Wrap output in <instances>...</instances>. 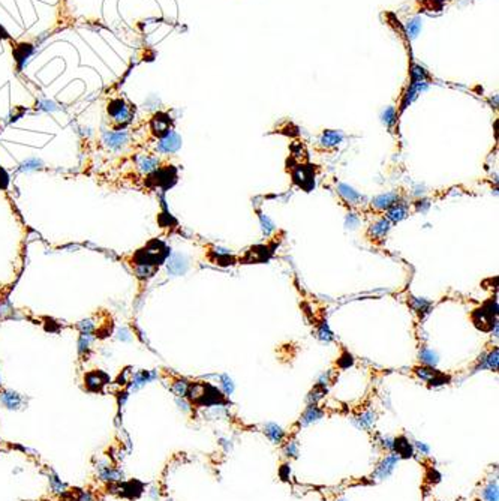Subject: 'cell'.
<instances>
[{
    "label": "cell",
    "instance_id": "1",
    "mask_svg": "<svg viewBox=\"0 0 499 501\" xmlns=\"http://www.w3.org/2000/svg\"><path fill=\"white\" fill-rule=\"evenodd\" d=\"M292 179L294 183L304 191H310L315 186V174L309 165H298L292 171Z\"/></svg>",
    "mask_w": 499,
    "mask_h": 501
},
{
    "label": "cell",
    "instance_id": "2",
    "mask_svg": "<svg viewBox=\"0 0 499 501\" xmlns=\"http://www.w3.org/2000/svg\"><path fill=\"white\" fill-rule=\"evenodd\" d=\"M399 460H400V458H399L396 453H393V452L387 453V455H385V458H384V460L378 464L376 470L374 471L375 477H376V479H379V480L388 479V477H390V476L394 473V470H396V465H397Z\"/></svg>",
    "mask_w": 499,
    "mask_h": 501
},
{
    "label": "cell",
    "instance_id": "3",
    "mask_svg": "<svg viewBox=\"0 0 499 501\" xmlns=\"http://www.w3.org/2000/svg\"><path fill=\"white\" fill-rule=\"evenodd\" d=\"M393 453H396L400 460H410L414 456L416 449L414 444L410 443V440L405 435H399L393 438Z\"/></svg>",
    "mask_w": 499,
    "mask_h": 501
},
{
    "label": "cell",
    "instance_id": "4",
    "mask_svg": "<svg viewBox=\"0 0 499 501\" xmlns=\"http://www.w3.org/2000/svg\"><path fill=\"white\" fill-rule=\"evenodd\" d=\"M108 113L111 114V117L119 122V123H126L130 119L132 110L129 108V105H126V102L123 99H114L110 107H108Z\"/></svg>",
    "mask_w": 499,
    "mask_h": 501
},
{
    "label": "cell",
    "instance_id": "5",
    "mask_svg": "<svg viewBox=\"0 0 499 501\" xmlns=\"http://www.w3.org/2000/svg\"><path fill=\"white\" fill-rule=\"evenodd\" d=\"M323 418H324V410L320 408L316 404H309V407L304 410V413L300 418V425L301 426H309V425L321 420Z\"/></svg>",
    "mask_w": 499,
    "mask_h": 501
},
{
    "label": "cell",
    "instance_id": "6",
    "mask_svg": "<svg viewBox=\"0 0 499 501\" xmlns=\"http://www.w3.org/2000/svg\"><path fill=\"white\" fill-rule=\"evenodd\" d=\"M180 146H182V140H180V137H178L175 132L169 131L165 137L162 138V141L159 143V150H161V152H165V153H172V152L178 150Z\"/></svg>",
    "mask_w": 499,
    "mask_h": 501
},
{
    "label": "cell",
    "instance_id": "7",
    "mask_svg": "<svg viewBox=\"0 0 499 501\" xmlns=\"http://www.w3.org/2000/svg\"><path fill=\"white\" fill-rule=\"evenodd\" d=\"M99 479L104 482H110V483H119L123 480V471H120L119 468L114 467H99Z\"/></svg>",
    "mask_w": 499,
    "mask_h": 501
},
{
    "label": "cell",
    "instance_id": "8",
    "mask_svg": "<svg viewBox=\"0 0 499 501\" xmlns=\"http://www.w3.org/2000/svg\"><path fill=\"white\" fill-rule=\"evenodd\" d=\"M264 434L268 437V440L273 443V444H281L285 437H287V432L276 423H267L264 426Z\"/></svg>",
    "mask_w": 499,
    "mask_h": 501
},
{
    "label": "cell",
    "instance_id": "9",
    "mask_svg": "<svg viewBox=\"0 0 499 501\" xmlns=\"http://www.w3.org/2000/svg\"><path fill=\"white\" fill-rule=\"evenodd\" d=\"M397 201H399V195L396 192H387V194L378 195L376 198H374L372 206L378 210H387L393 204H396Z\"/></svg>",
    "mask_w": 499,
    "mask_h": 501
},
{
    "label": "cell",
    "instance_id": "10",
    "mask_svg": "<svg viewBox=\"0 0 499 501\" xmlns=\"http://www.w3.org/2000/svg\"><path fill=\"white\" fill-rule=\"evenodd\" d=\"M342 140H343V134L340 131H324L320 143L326 149H332V147L339 146L342 143Z\"/></svg>",
    "mask_w": 499,
    "mask_h": 501
},
{
    "label": "cell",
    "instance_id": "11",
    "mask_svg": "<svg viewBox=\"0 0 499 501\" xmlns=\"http://www.w3.org/2000/svg\"><path fill=\"white\" fill-rule=\"evenodd\" d=\"M498 348H495L492 353L489 354H483V357H480V365L475 368V372L480 371V369H492V371H496L498 369Z\"/></svg>",
    "mask_w": 499,
    "mask_h": 501
},
{
    "label": "cell",
    "instance_id": "12",
    "mask_svg": "<svg viewBox=\"0 0 499 501\" xmlns=\"http://www.w3.org/2000/svg\"><path fill=\"white\" fill-rule=\"evenodd\" d=\"M169 123H171V120L166 114H156L155 119L152 120V129L159 137H165L169 132Z\"/></svg>",
    "mask_w": 499,
    "mask_h": 501
},
{
    "label": "cell",
    "instance_id": "13",
    "mask_svg": "<svg viewBox=\"0 0 499 501\" xmlns=\"http://www.w3.org/2000/svg\"><path fill=\"white\" fill-rule=\"evenodd\" d=\"M406 216H408V206L406 204L396 203L390 209H387V219L391 221V222H400Z\"/></svg>",
    "mask_w": 499,
    "mask_h": 501
},
{
    "label": "cell",
    "instance_id": "14",
    "mask_svg": "<svg viewBox=\"0 0 499 501\" xmlns=\"http://www.w3.org/2000/svg\"><path fill=\"white\" fill-rule=\"evenodd\" d=\"M388 230H390V221L387 218H382V219L376 221L369 228V236L372 239H381L388 233Z\"/></svg>",
    "mask_w": 499,
    "mask_h": 501
},
{
    "label": "cell",
    "instance_id": "15",
    "mask_svg": "<svg viewBox=\"0 0 499 501\" xmlns=\"http://www.w3.org/2000/svg\"><path fill=\"white\" fill-rule=\"evenodd\" d=\"M481 498L484 501H499L498 480H489L481 489Z\"/></svg>",
    "mask_w": 499,
    "mask_h": 501
},
{
    "label": "cell",
    "instance_id": "16",
    "mask_svg": "<svg viewBox=\"0 0 499 501\" xmlns=\"http://www.w3.org/2000/svg\"><path fill=\"white\" fill-rule=\"evenodd\" d=\"M337 192L348 201V203H351V204H358V201L360 200H363V197L357 192V191H354L351 186H348V185H345V183H340L339 186H337Z\"/></svg>",
    "mask_w": 499,
    "mask_h": 501
},
{
    "label": "cell",
    "instance_id": "17",
    "mask_svg": "<svg viewBox=\"0 0 499 501\" xmlns=\"http://www.w3.org/2000/svg\"><path fill=\"white\" fill-rule=\"evenodd\" d=\"M186 267H188V263H186V260H185L182 255H174V257L171 258V261L168 263V270H169L171 273H174V275H182V273H185Z\"/></svg>",
    "mask_w": 499,
    "mask_h": 501
},
{
    "label": "cell",
    "instance_id": "18",
    "mask_svg": "<svg viewBox=\"0 0 499 501\" xmlns=\"http://www.w3.org/2000/svg\"><path fill=\"white\" fill-rule=\"evenodd\" d=\"M420 360L426 365V366H436L438 365V362H439V359H438V354L433 351V350H430V348H421V351H420Z\"/></svg>",
    "mask_w": 499,
    "mask_h": 501
},
{
    "label": "cell",
    "instance_id": "19",
    "mask_svg": "<svg viewBox=\"0 0 499 501\" xmlns=\"http://www.w3.org/2000/svg\"><path fill=\"white\" fill-rule=\"evenodd\" d=\"M0 399L8 408H18V405L21 404V398L17 393H12V392H3L0 395Z\"/></svg>",
    "mask_w": 499,
    "mask_h": 501
},
{
    "label": "cell",
    "instance_id": "20",
    "mask_svg": "<svg viewBox=\"0 0 499 501\" xmlns=\"http://www.w3.org/2000/svg\"><path fill=\"white\" fill-rule=\"evenodd\" d=\"M414 372H416V375L418 377V378H421L423 381H426V383H429L433 377L436 375L439 371H436V369H433L432 366H417V368H414Z\"/></svg>",
    "mask_w": 499,
    "mask_h": 501
},
{
    "label": "cell",
    "instance_id": "21",
    "mask_svg": "<svg viewBox=\"0 0 499 501\" xmlns=\"http://www.w3.org/2000/svg\"><path fill=\"white\" fill-rule=\"evenodd\" d=\"M214 254H216V263H219L222 266H226V264H233L234 263V258L230 254V251L217 248V249H214Z\"/></svg>",
    "mask_w": 499,
    "mask_h": 501
},
{
    "label": "cell",
    "instance_id": "22",
    "mask_svg": "<svg viewBox=\"0 0 499 501\" xmlns=\"http://www.w3.org/2000/svg\"><path fill=\"white\" fill-rule=\"evenodd\" d=\"M326 392H327L326 387H321V386L316 384V386L313 387V390L309 393V396H307V402H309V404H318V402L324 398Z\"/></svg>",
    "mask_w": 499,
    "mask_h": 501
},
{
    "label": "cell",
    "instance_id": "23",
    "mask_svg": "<svg viewBox=\"0 0 499 501\" xmlns=\"http://www.w3.org/2000/svg\"><path fill=\"white\" fill-rule=\"evenodd\" d=\"M298 452H300V444L295 441V440H288L284 446V453L285 456L288 458H297L298 456Z\"/></svg>",
    "mask_w": 499,
    "mask_h": 501
},
{
    "label": "cell",
    "instance_id": "24",
    "mask_svg": "<svg viewBox=\"0 0 499 501\" xmlns=\"http://www.w3.org/2000/svg\"><path fill=\"white\" fill-rule=\"evenodd\" d=\"M375 422H376V414L374 411H366L358 418V425L365 429H369L371 426H374Z\"/></svg>",
    "mask_w": 499,
    "mask_h": 501
},
{
    "label": "cell",
    "instance_id": "25",
    "mask_svg": "<svg viewBox=\"0 0 499 501\" xmlns=\"http://www.w3.org/2000/svg\"><path fill=\"white\" fill-rule=\"evenodd\" d=\"M105 140L108 141V144L111 147H117L120 144H123L126 141V134L125 132H119V134H107Z\"/></svg>",
    "mask_w": 499,
    "mask_h": 501
},
{
    "label": "cell",
    "instance_id": "26",
    "mask_svg": "<svg viewBox=\"0 0 499 501\" xmlns=\"http://www.w3.org/2000/svg\"><path fill=\"white\" fill-rule=\"evenodd\" d=\"M189 383L186 381V380H178V381H175L174 384H172V392L177 395V396H185V395H188V390H189Z\"/></svg>",
    "mask_w": 499,
    "mask_h": 501
},
{
    "label": "cell",
    "instance_id": "27",
    "mask_svg": "<svg viewBox=\"0 0 499 501\" xmlns=\"http://www.w3.org/2000/svg\"><path fill=\"white\" fill-rule=\"evenodd\" d=\"M71 501H95V497L90 491H84V489H77L75 492H71Z\"/></svg>",
    "mask_w": 499,
    "mask_h": 501
},
{
    "label": "cell",
    "instance_id": "28",
    "mask_svg": "<svg viewBox=\"0 0 499 501\" xmlns=\"http://www.w3.org/2000/svg\"><path fill=\"white\" fill-rule=\"evenodd\" d=\"M411 306L414 308V311L421 314V312H427L430 302H427L424 299H418V297H411Z\"/></svg>",
    "mask_w": 499,
    "mask_h": 501
},
{
    "label": "cell",
    "instance_id": "29",
    "mask_svg": "<svg viewBox=\"0 0 499 501\" xmlns=\"http://www.w3.org/2000/svg\"><path fill=\"white\" fill-rule=\"evenodd\" d=\"M258 215H259V221H261L262 233H264L265 236H268V234L275 230V224L271 222V219H270L268 216H265V215H262V213H258Z\"/></svg>",
    "mask_w": 499,
    "mask_h": 501
},
{
    "label": "cell",
    "instance_id": "30",
    "mask_svg": "<svg viewBox=\"0 0 499 501\" xmlns=\"http://www.w3.org/2000/svg\"><path fill=\"white\" fill-rule=\"evenodd\" d=\"M382 120H384V123L387 126L393 125L394 120H396V110H394L393 107L387 108V110L384 111V114H382Z\"/></svg>",
    "mask_w": 499,
    "mask_h": 501
},
{
    "label": "cell",
    "instance_id": "31",
    "mask_svg": "<svg viewBox=\"0 0 499 501\" xmlns=\"http://www.w3.org/2000/svg\"><path fill=\"white\" fill-rule=\"evenodd\" d=\"M222 390L223 395H231L234 392V383L228 375H222Z\"/></svg>",
    "mask_w": 499,
    "mask_h": 501
},
{
    "label": "cell",
    "instance_id": "32",
    "mask_svg": "<svg viewBox=\"0 0 499 501\" xmlns=\"http://www.w3.org/2000/svg\"><path fill=\"white\" fill-rule=\"evenodd\" d=\"M318 336H320L323 341H332L333 339V333L330 332L329 326H327V321H324V323L320 326V329H318Z\"/></svg>",
    "mask_w": 499,
    "mask_h": 501
},
{
    "label": "cell",
    "instance_id": "33",
    "mask_svg": "<svg viewBox=\"0 0 499 501\" xmlns=\"http://www.w3.org/2000/svg\"><path fill=\"white\" fill-rule=\"evenodd\" d=\"M420 29H421V23H420L418 18H414V20L410 21V24H408V33L411 35V38H416L417 35H418V32H420Z\"/></svg>",
    "mask_w": 499,
    "mask_h": 501
},
{
    "label": "cell",
    "instance_id": "34",
    "mask_svg": "<svg viewBox=\"0 0 499 501\" xmlns=\"http://www.w3.org/2000/svg\"><path fill=\"white\" fill-rule=\"evenodd\" d=\"M279 476H281V479H282L284 482H288V480L291 479V468H290L288 464H284V465L281 467V470H279Z\"/></svg>",
    "mask_w": 499,
    "mask_h": 501
},
{
    "label": "cell",
    "instance_id": "35",
    "mask_svg": "<svg viewBox=\"0 0 499 501\" xmlns=\"http://www.w3.org/2000/svg\"><path fill=\"white\" fill-rule=\"evenodd\" d=\"M426 479H427L430 483H433V485H435V483H438V482L441 480V474H439V473H438L435 468H430V470H429V473L426 474Z\"/></svg>",
    "mask_w": 499,
    "mask_h": 501
},
{
    "label": "cell",
    "instance_id": "36",
    "mask_svg": "<svg viewBox=\"0 0 499 501\" xmlns=\"http://www.w3.org/2000/svg\"><path fill=\"white\" fill-rule=\"evenodd\" d=\"M352 362H354V360H352V356H351L349 353H345V354L339 359L337 363H339V366H342V368H348L349 365H352Z\"/></svg>",
    "mask_w": 499,
    "mask_h": 501
},
{
    "label": "cell",
    "instance_id": "37",
    "mask_svg": "<svg viewBox=\"0 0 499 501\" xmlns=\"http://www.w3.org/2000/svg\"><path fill=\"white\" fill-rule=\"evenodd\" d=\"M414 449H417L421 455H429L430 453V447L426 443H423V441H416L414 443Z\"/></svg>",
    "mask_w": 499,
    "mask_h": 501
},
{
    "label": "cell",
    "instance_id": "38",
    "mask_svg": "<svg viewBox=\"0 0 499 501\" xmlns=\"http://www.w3.org/2000/svg\"><path fill=\"white\" fill-rule=\"evenodd\" d=\"M155 165H156V161L155 159H149V158L143 159V162H141V168L146 170V171H150L152 168H155Z\"/></svg>",
    "mask_w": 499,
    "mask_h": 501
},
{
    "label": "cell",
    "instance_id": "39",
    "mask_svg": "<svg viewBox=\"0 0 499 501\" xmlns=\"http://www.w3.org/2000/svg\"><path fill=\"white\" fill-rule=\"evenodd\" d=\"M429 207H430V203H429L427 200H423V201H418V203H417V210L426 212Z\"/></svg>",
    "mask_w": 499,
    "mask_h": 501
},
{
    "label": "cell",
    "instance_id": "40",
    "mask_svg": "<svg viewBox=\"0 0 499 501\" xmlns=\"http://www.w3.org/2000/svg\"><path fill=\"white\" fill-rule=\"evenodd\" d=\"M357 222H358V219H357L352 213H351V215L348 216V219H346V225L351 227V228H354V227L357 225Z\"/></svg>",
    "mask_w": 499,
    "mask_h": 501
},
{
    "label": "cell",
    "instance_id": "41",
    "mask_svg": "<svg viewBox=\"0 0 499 501\" xmlns=\"http://www.w3.org/2000/svg\"><path fill=\"white\" fill-rule=\"evenodd\" d=\"M339 501H346V500H343V498H342V500H339Z\"/></svg>",
    "mask_w": 499,
    "mask_h": 501
}]
</instances>
